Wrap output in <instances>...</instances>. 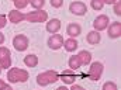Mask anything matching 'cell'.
I'll return each instance as SVG.
<instances>
[{
  "label": "cell",
  "instance_id": "obj_1",
  "mask_svg": "<svg viewBox=\"0 0 121 90\" xmlns=\"http://www.w3.org/2000/svg\"><path fill=\"white\" fill-rule=\"evenodd\" d=\"M30 77V73L26 69H20V68H11L7 72V80L10 83H24L27 82Z\"/></svg>",
  "mask_w": 121,
  "mask_h": 90
},
{
  "label": "cell",
  "instance_id": "obj_2",
  "mask_svg": "<svg viewBox=\"0 0 121 90\" xmlns=\"http://www.w3.org/2000/svg\"><path fill=\"white\" fill-rule=\"evenodd\" d=\"M56 80H59V73L56 70H45V72H42V73H39L37 76V83L41 87L48 86V85H52Z\"/></svg>",
  "mask_w": 121,
  "mask_h": 90
},
{
  "label": "cell",
  "instance_id": "obj_3",
  "mask_svg": "<svg viewBox=\"0 0 121 90\" xmlns=\"http://www.w3.org/2000/svg\"><path fill=\"white\" fill-rule=\"evenodd\" d=\"M26 20L28 23H45L48 21V13L44 11L42 9L41 10H34L26 14Z\"/></svg>",
  "mask_w": 121,
  "mask_h": 90
},
{
  "label": "cell",
  "instance_id": "obj_4",
  "mask_svg": "<svg viewBox=\"0 0 121 90\" xmlns=\"http://www.w3.org/2000/svg\"><path fill=\"white\" fill-rule=\"evenodd\" d=\"M103 70H104V66H103V63L96 60V62H93V63L90 65V68H89V72H87V76L90 77L91 80L97 82V80H100V79H101Z\"/></svg>",
  "mask_w": 121,
  "mask_h": 90
},
{
  "label": "cell",
  "instance_id": "obj_5",
  "mask_svg": "<svg viewBox=\"0 0 121 90\" xmlns=\"http://www.w3.org/2000/svg\"><path fill=\"white\" fill-rule=\"evenodd\" d=\"M28 45H30V41H28V38H27L24 34H18V35H16V37L13 38V47H14V49L18 51V52L26 51V49L28 48Z\"/></svg>",
  "mask_w": 121,
  "mask_h": 90
},
{
  "label": "cell",
  "instance_id": "obj_6",
  "mask_svg": "<svg viewBox=\"0 0 121 90\" xmlns=\"http://www.w3.org/2000/svg\"><path fill=\"white\" fill-rule=\"evenodd\" d=\"M0 66L1 69H7L11 66V52L6 47H0Z\"/></svg>",
  "mask_w": 121,
  "mask_h": 90
},
{
  "label": "cell",
  "instance_id": "obj_7",
  "mask_svg": "<svg viewBox=\"0 0 121 90\" xmlns=\"http://www.w3.org/2000/svg\"><path fill=\"white\" fill-rule=\"evenodd\" d=\"M108 23H110L108 16H106V14H100V16H97V17L94 18V21H93L94 31H99V32H100V31H103V30H107Z\"/></svg>",
  "mask_w": 121,
  "mask_h": 90
},
{
  "label": "cell",
  "instance_id": "obj_8",
  "mask_svg": "<svg viewBox=\"0 0 121 90\" xmlns=\"http://www.w3.org/2000/svg\"><path fill=\"white\" fill-rule=\"evenodd\" d=\"M69 11L75 16H85L87 11V6L83 1H72L69 4Z\"/></svg>",
  "mask_w": 121,
  "mask_h": 90
},
{
  "label": "cell",
  "instance_id": "obj_9",
  "mask_svg": "<svg viewBox=\"0 0 121 90\" xmlns=\"http://www.w3.org/2000/svg\"><path fill=\"white\" fill-rule=\"evenodd\" d=\"M63 37L60 34H52L49 38H48V47L51 49H59L60 47H63Z\"/></svg>",
  "mask_w": 121,
  "mask_h": 90
},
{
  "label": "cell",
  "instance_id": "obj_10",
  "mask_svg": "<svg viewBox=\"0 0 121 90\" xmlns=\"http://www.w3.org/2000/svg\"><path fill=\"white\" fill-rule=\"evenodd\" d=\"M59 79L65 83V85H73L75 80H76L75 70H72V69H65V70L59 75Z\"/></svg>",
  "mask_w": 121,
  "mask_h": 90
},
{
  "label": "cell",
  "instance_id": "obj_11",
  "mask_svg": "<svg viewBox=\"0 0 121 90\" xmlns=\"http://www.w3.org/2000/svg\"><path fill=\"white\" fill-rule=\"evenodd\" d=\"M107 28H108V37L110 38H120L121 37V23L120 21L111 23Z\"/></svg>",
  "mask_w": 121,
  "mask_h": 90
},
{
  "label": "cell",
  "instance_id": "obj_12",
  "mask_svg": "<svg viewBox=\"0 0 121 90\" xmlns=\"http://www.w3.org/2000/svg\"><path fill=\"white\" fill-rule=\"evenodd\" d=\"M66 34H68L70 38H76V37H79V35L82 34V27H80L78 23H70V24H68V27H66Z\"/></svg>",
  "mask_w": 121,
  "mask_h": 90
},
{
  "label": "cell",
  "instance_id": "obj_13",
  "mask_svg": "<svg viewBox=\"0 0 121 90\" xmlns=\"http://www.w3.org/2000/svg\"><path fill=\"white\" fill-rule=\"evenodd\" d=\"M23 20H26V14H23L21 11H18V10H11L10 13H9V21L10 23H13V24H18V23H21Z\"/></svg>",
  "mask_w": 121,
  "mask_h": 90
},
{
  "label": "cell",
  "instance_id": "obj_14",
  "mask_svg": "<svg viewBox=\"0 0 121 90\" xmlns=\"http://www.w3.org/2000/svg\"><path fill=\"white\" fill-rule=\"evenodd\" d=\"M60 20H58V18H51L48 23H47V26H45V28H47V31L48 32H51V34H56L58 31L60 30Z\"/></svg>",
  "mask_w": 121,
  "mask_h": 90
},
{
  "label": "cell",
  "instance_id": "obj_15",
  "mask_svg": "<svg viewBox=\"0 0 121 90\" xmlns=\"http://www.w3.org/2000/svg\"><path fill=\"white\" fill-rule=\"evenodd\" d=\"M100 39H101V35H100L99 31H90V32L86 35V41H87V44H90V45H97V44L100 42Z\"/></svg>",
  "mask_w": 121,
  "mask_h": 90
},
{
  "label": "cell",
  "instance_id": "obj_16",
  "mask_svg": "<svg viewBox=\"0 0 121 90\" xmlns=\"http://www.w3.org/2000/svg\"><path fill=\"white\" fill-rule=\"evenodd\" d=\"M63 47H65V49H66L68 52H73V51L78 49L79 42L76 41V38H68V39L63 41Z\"/></svg>",
  "mask_w": 121,
  "mask_h": 90
},
{
  "label": "cell",
  "instance_id": "obj_17",
  "mask_svg": "<svg viewBox=\"0 0 121 90\" xmlns=\"http://www.w3.org/2000/svg\"><path fill=\"white\" fill-rule=\"evenodd\" d=\"M78 58H79V60H80L82 65H89L91 62V54L89 51L83 49V51H80V52L78 54Z\"/></svg>",
  "mask_w": 121,
  "mask_h": 90
},
{
  "label": "cell",
  "instance_id": "obj_18",
  "mask_svg": "<svg viewBox=\"0 0 121 90\" xmlns=\"http://www.w3.org/2000/svg\"><path fill=\"white\" fill-rule=\"evenodd\" d=\"M24 63H26V66H28V68H35V66L38 65V56L34 55V54L26 55V56H24Z\"/></svg>",
  "mask_w": 121,
  "mask_h": 90
},
{
  "label": "cell",
  "instance_id": "obj_19",
  "mask_svg": "<svg viewBox=\"0 0 121 90\" xmlns=\"http://www.w3.org/2000/svg\"><path fill=\"white\" fill-rule=\"evenodd\" d=\"M68 65H69V69H72V70H78V69L82 66V63H80V60L78 58V55L70 56L69 60H68Z\"/></svg>",
  "mask_w": 121,
  "mask_h": 90
},
{
  "label": "cell",
  "instance_id": "obj_20",
  "mask_svg": "<svg viewBox=\"0 0 121 90\" xmlns=\"http://www.w3.org/2000/svg\"><path fill=\"white\" fill-rule=\"evenodd\" d=\"M90 6H91L93 10L100 11V10L104 7V3H103V0H90Z\"/></svg>",
  "mask_w": 121,
  "mask_h": 90
},
{
  "label": "cell",
  "instance_id": "obj_21",
  "mask_svg": "<svg viewBox=\"0 0 121 90\" xmlns=\"http://www.w3.org/2000/svg\"><path fill=\"white\" fill-rule=\"evenodd\" d=\"M13 3H14V6H16V10H23V9H26V7L28 6L30 0H14Z\"/></svg>",
  "mask_w": 121,
  "mask_h": 90
},
{
  "label": "cell",
  "instance_id": "obj_22",
  "mask_svg": "<svg viewBox=\"0 0 121 90\" xmlns=\"http://www.w3.org/2000/svg\"><path fill=\"white\" fill-rule=\"evenodd\" d=\"M30 4L35 10H41L45 4V0H30Z\"/></svg>",
  "mask_w": 121,
  "mask_h": 90
},
{
  "label": "cell",
  "instance_id": "obj_23",
  "mask_svg": "<svg viewBox=\"0 0 121 90\" xmlns=\"http://www.w3.org/2000/svg\"><path fill=\"white\" fill-rule=\"evenodd\" d=\"M103 90H118V87L114 82H106L103 85Z\"/></svg>",
  "mask_w": 121,
  "mask_h": 90
},
{
  "label": "cell",
  "instance_id": "obj_24",
  "mask_svg": "<svg viewBox=\"0 0 121 90\" xmlns=\"http://www.w3.org/2000/svg\"><path fill=\"white\" fill-rule=\"evenodd\" d=\"M113 6H114V9H113L114 14H116V16H121V1H118V0H117Z\"/></svg>",
  "mask_w": 121,
  "mask_h": 90
},
{
  "label": "cell",
  "instance_id": "obj_25",
  "mask_svg": "<svg viewBox=\"0 0 121 90\" xmlns=\"http://www.w3.org/2000/svg\"><path fill=\"white\" fill-rule=\"evenodd\" d=\"M49 1H51V6L55 9H59L63 6V0H49Z\"/></svg>",
  "mask_w": 121,
  "mask_h": 90
},
{
  "label": "cell",
  "instance_id": "obj_26",
  "mask_svg": "<svg viewBox=\"0 0 121 90\" xmlns=\"http://www.w3.org/2000/svg\"><path fill=\"white\" fill-rule=\"evenodd\" d=\"M6 24H7V17L4 14H0V28L6 27Z\"/></svg>",
  "mask_w": 121,
  "mask_h": 90
},
{
  "label": "cell",
  "instance_id": "obj_27",
  "mask_svg": "<svg viewBox=\"0 0 121 90\" xmlns=\"http://www.w3.org/2000/svg\"><path fill=\"white\" fill-rule=\"evenodd\" d=\"M69 90H86V89H83L80 85H75V83H73V85H72V87H70Z\"/></svg>",
  "mask_w": 121,
  "mask_h": 90
},
{
  "label": "cell",
  "instance_id": "obj_28",
  "mask_svg": "<svg viewBox=\"0 0 121 90\" xmlns=\"http://www.w3.org/2000/svg\"><path fill=\"white\" fill-rule=\"evenodd\" d=\"M6 89H7V83L0 79V90H6Z\"/></svg>",
  "mask_w": 121,
  "mask_h": 90
},
{
  "label": "cell",
  "instance_id": "obj_29",
  "mask_svg": "<svg viewBox=\"0 0 121 90\" xmlns=\"http://www.w3.org/2000/svg\"><path fill=\"white\" fill-rule=\"evenodd\" d=\"M116 1H117V0H103L104 4H114Z\"/></svg>",
  "mask_w": 121,
  "mask_h": 90
},
{
  "label": "cell",
  "instance_id": "obj_30",
  "mask_svg": "<svg viewBox=\"0 0 121 90\" xmlns=\"http://www.w3.org/2000/svg\"><path fill=\"white\" fill-rule=\"evenodd\" d=\"M4 39H6V37H4V34L3 32H0V45L4 42Z\"/></svg>",
  "mask_w": 121,
  "mask_h": 90
},
{
  "label": "cell",
  "instance_id": "obj_31",
  "mask_svg": "<svg viewBox=\"0 0 121 90\" xmlns=\"http://www.w3.org/2000/svg\"><path fill=\"white\" fill-rule=\"evenodd\" d=\"M56 90H69V89H68L66 86H59V87H58Z\"/></svg>",
  "mask_w": 121,
  "mask_h": 90
},
{
  "label": "cell",
  "instance_id": "obj_32",
  "mask_svg": "<svg viewBox=\"0 0 121 90\" xmlns=\"http://www.w3.org/2000/svg\"><path fill=\"white\" fill-rule=\"evenodd\" d=\"M6 90H14V89H13V87H10V86H7V89H6Z\"/></svg>",
  "mask_w": 121,
  "mask_h": 90
},
{
  "label": "cell",
  "instance_id": "obj_33",
  "mask_svg": "<svg viewBox=\"0 0 121 90\" xmlns=\"http://www.w3.org/2000/svg\"><path fill=\"white\" fill-rule=\"evenodd\" d=\"M0 73H1V66H0Z\"/></svg>",
  "mask_w": 121,
  "mask_h": 90
},
{
  "label": "cell",
  "instance_id": "obj_34",
  "mask_svg": "<svg viewBox=\"0 0 121 90\" xmlns=\"http://www.w3.org/2000/svg\"><path fill=\"white\" fill-rule=\"evenodd\" d=\"M13 1H14V0H13Z\"/></svg>",
  "mask_w": 121,
  "mask_h": 90
}]
</instances>
